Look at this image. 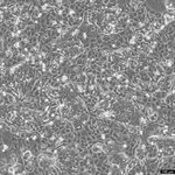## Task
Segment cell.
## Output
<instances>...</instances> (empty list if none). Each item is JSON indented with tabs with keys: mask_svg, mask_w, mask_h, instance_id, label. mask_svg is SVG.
<instances>
[{
	"mask_svg": "<svg viewBox=\"0 0 175 175\" xmlns=\"http://www.w3.org/2000/svg\"><path fill=\"white\" fill-rule=\"evenodd\" d=\"M137 75H138L140 82H151V79H149V77H148L146 71H139Z\"/></svg>",
	"mask_w": 175,
	"mask_h": 175,
	"instance_id": "5bb4252c",
	"label": "cell"
},
{
	"mask_svg": "<svg viewBox=\"0 0 175 175\" xmlns=\"http://www.w3.org/2000/svg\"><path fill=\"white\" fill-rule=\"evenodd\" d=\"M148 125H149V120H148V118H147L146 116H141V117H140V119H139V125H138V126L143 127V129L145 130Z\"/></svg>",
	"mask_w": 175,
	"mask_h": 175,
	"instance_id": "30bf717a",
	"label": "cell"
},
{
	"mask_svg": "<svg viewBox=\"0 0 175 175\" xmlns=\"http://www.w3.org/2000/svg\"><path fill=\"white\" fill-rule=\"evenodd\" d=\"M164 149H165V152L167 153V155H168V156H174V155H175V149H174V146L168 145V146H166Z\"/></svg>",
	"mask_w": 175,
	"mask_h": 175,
	"instance_id": "ffe728a7",
	"label": "cell"
},
{
	"mask_svg": "<svg viewBox=\"0 0 175 175\" xmlns=\"http://www.w3.org/2000/svg\"><path fill=\"white\" fill-rule=\"evenodd\" d=\"M164 4H165V6H166V8L167 9H174V1H173V0H166V1H164Z\"/></svg>",
	"mask_w": 175,
	"mask_h": 175,
	"instance_id": "4316f807",
	"label": "cell"
},
{
	"mask_svg": "<svg viewBox=\"0 0 175 175\" xmlns=\"http://www.w3.org/2000/svg\"><path fill=\"white\" fill-rule=\"evenodd\" d=\"M162 18H164V22H165V26H168L169 24L174 22V18H172V16L167 15L166 13H165V14L162 15Z\"/></svg>",
	"mask_w": 175,
	"mask_h": 175,
	"instance_id": "7402d4cb",
	"label": "cell"
},
{
	"mask_svg": "<svg viewBox=\"0 0 175 175\" xmlns=\"http://www.w3.org/2000/svg\"><path fill=\"white\" fill-rule=\"evenodd\" d=\"M71 122H73V126H74V131H75V132H81V131L84 130V125H83V122H82L79 119L74 118V119L71 120Z\"/></svg>",
	"mask_w": 175,
	"mask_h": 175,
	"instance_id": "5b68a950",
	"label": "cell"
},
{
	"mask_svg": "<svg viewBox=\"0 0 175 175\" xmlns=\"http://www.w3.org/2000/svg\"><path fill=\"white\" fill-rule=\"evenodd\" d=\"M69 82H70L69 75H68L67 73H63V74L60 76V83H61V85H65V84H68Z\"/></svg>",
	"mask_w": 175,
	"mask_h": 175,
	"instance_id": "2e32d148",
	"label": "cell"
},
{
	"mask_svg": "<svg viewBox=\"0 0 175 175\" xmlns=\"http://www.w3.org/2000/svg\"><path fill=\"white\" fill-rule=\"evenodd\" d=\"M166 14L169 15V16H172V18H174L175 16V11L174 9H167V13Z\"/></svg>",
	"mask_w": 175,
	"mask_h": 175,
	"instance_id": "f1b7e54d",
	"label": "cell"
},
{
	"mask_svg": "<svg viewBox=\"0 0 175 175\" xmlns=\"http://www.w3.org/2000/svg\"><path fill=\"white\" fill-rule=\"evenodd\" d=\"M156 99H160V100H164V98L167 96V92L166 91H161V90H158V91H155V92H153L152 94Z\"/></svg>",
	"mask_w": 175,
	"mask_h": 175,
	"instance_id": "9a60e30c",
	"label": "cell"
},
{
	"mask_svg": "<svg viewBox=\"0 0 175 175\" xmlns=\"http://www.w3.org/2000/svg\"><path fill=\"white\" fill-rule=\"evenodd\" d=\"M20 116H22L25 119H33V110L26 106L20 108Z\"/></svg>",
	"mask_w": 175,
	"mask_h": 175,
	"instance_id": "3957f363",
	"label": "cell"
},
{
	"mask_svg": "<svg viewBox=\"0 0 175 175\" xmlns=\"http://www.w3.org/2000/svg\"><path fill=\"white\" fill-rule=\"evenodd\" d=\"M97 108L103 109V110H109V109H110V102H109V100H106V99H103V100L98 102V104H97Z\"/></svg>",
	"mask_w": 175,
	"mask_h": 175,
	"instance_id": "8fae6325",
	"label": "cell"
},
{
	"mask_svg": "<svg viewBox=\"0 0 175 175\" xmlns=\"http://www.w3.org/2000/svg\"><path fill=\"white\" fill-rule=\"evenodd\" d=\"M15 27H16V29L19 30L20 33H24L28 26H27V24H26L25 21H19V22H18V24L15 25Z\"/></svg>",
	"mask_w": 175,
	"mask_h": 175,
	"instance_id": "e0dca14e",
	"label": "cell"
},
{
	"mask_svg": "<svg viewBox=\"0 0 175 175\" xmlns=\"http://www.w3.org/2000/svg\"><path fill=\"white\" fill-rule=\"evenodd\" d=\"M164 104L165 105H170L173 109H175V97H174V94H167V96L164 98Z\"/></svg>",
	"mask_w": 175,
	"mask_h": 175,
	"instance_id": "277c9868",
	"label": "cell"
},
{
	"mask_svg": "<svg viewBox=\"0 0 175 175\" xmlns=\"http://www.w3.org/2000/svg\"><path fill=\"white\" fill-rule=\"evenodd\" d=\"M164 137L162 135H158V134H151L148 138H147V143L148 144H156L158 141H159V140H161Z\"/></svg>",
	"mask_w": 175,
	"mask_h": 175,
	"instance_id": "9c48e42d",
	"label": "cell"
},
{
	"mask_svg": "<svg viewBox=\"0 0 175 175\" xmlns=\"http://www.w3.org/2000/svg\"><path fill=\"white\" fill-rule=\"evenodd\" d=\"M33 156H34V154H33V152H32V149H26L22 154H21V158H22V161L24 162H26V161H30L32 159H33Z\"/></svg>",
	"mask_w": 175,
	"mask_h": 175,
	"instance_id": "52a82bcc",
	"label": "cell"
},
{
	"mask_svg": "<svg viewBox=\"0 0 175 175\" xmlns=\"http://www.w3.org/2000/svg\"><path fill=\"white\" fill-rule=\"evenodd\" d=\"M86 86H96V75L95 74H88L86 75Z\"/></svg>",
	"mask_w": 175,
	"mask_h": 175,
	"instance_id": "ba28073f",
	"label": "cell"
},
{
	"mask_svg": "<svg viewBox=\"0 0 175 175\" xmlns=\"http://www.w3.org/2000/svg\"><path fill=\"white\" fill-rule=\"evenodd\" d=\"M86 79H88V77H86V74H85V73H81V74L78 75V82L86 84Z\"/></svg>",
	"mask_w": 175,
	"mask_h": 175,
	"instance_id": "83f0119b",
	"label": "cell"
},
{
	"mask_svg": "<svg viewBox=\"0 0 175 175\" xmlns=\"http://www.w3.org/2000/svg\"><path fill=\"white\" fill-rule=\"evenodd\" d=\"M158 90H159V88H158V84H156V83H153V82H149L148 91H149L151 94H153V92H155V91H158Z\"/></svg>",
	"mask_w": 175,
	"mask_h": 175,
	"instance_id": "cb8c5ba5",
	"label": "cell"
},
{
	"mask_svg": "<svg viewBox=\"0 0 175 175\" xmlns=\"http://www.w3.org/2000/svg\"><path fill=\"white\" fill-rule=\"evenodd\" d=\"M145 63H147V64L151 65V67H154L158 62H156V60H155L154 57H152V56H147L146 60H145Z\"/></svg>",
	"mask_w": 175,
	"mask_h": 175,
	"instance_id": "d4e9b609",
	"label": "cell"
},
{
	"mask_svg": "<svg viewBox=\"0 0 175 175\" xmlns=\"http://www.w3.org/2000/svg\"><path fill=\"white\" fill-rule=\"evenodd\" d=\"M126 131L130 133V134H137V131H138V125H134L133 122L131 121L130 124L126 125Z\"/></svg>",
	"mask_w": 175,
	"mask_h": 175,
	"instance_id": "7c38bea8",
	"label": "cell"
},
{
	"mask_svg": "<svg viewBox=\"0 0 175 175\" xmlns=\"http://www.w3.org/2000/svg\"><path fill=\"white\" fill-rule=\"evenodd\" d=\"M51 54H52V60H54L55 63H57V64L61 65V67H64V65H65L67 59H65L62 54H59V52H51Z\"/></svg>",
	"mask_w": 175,
	"mask_h": 175,
	"instance_id": "6da1fadb",
	"label": "cell"
},
{
	"mask_svg": "<svg viewBox=\"0 0 175 175\" xmlns=\"http://www.w3.org/2000/svg\"><path fill=\"white\" fill-rule=\"evenodd\" d=\"M118 61H119V59H118V57H116V56L112 54V52H109V54H108V57H106V62H108L110 65L118 63Z\"/></svg>",
	"mask_w": 175,
	"mask_h": 175,
	"instance_id": "4fadbf2b",
	"label": "cell"
},
{
	"mask_svg": "<svg viewBox=\"0 0 175 175\" xmlns=\"http://www.w3.org/2000/svg\"><path fill=\"white\" fill-rule=\"evenodd\" d=\"M110 174H122V172H121V169L119 168L118 165H111Z\"/></svg>",
	"mask_w": 175,
	"mask_h": 175,
	"instance_id": "44dd1931",
	"label": "cell"
},
{
	"mask_svg": "<svg viewBox=\"0 0 175 175\" xmlns=\"http://www.w3.org/2000/svg\"><path fill=\"white\" fill-rule=\"evenodd\" d=\"M32 18V15L29 14V13H21V15L19 16V19H20V21H25V22H27L29 19Z\"/></svg>",
	"mask_w": 175,
	"mask_h": 175,
	"instance_id": "484cf974",
	"label": "cell"
},
{
	"mask_svg": "<svg viewBox=\"0 0 175 175\" xmlns=\"http://www.w3.org/2000/svg\"><path fill=\"white\" fill-rule=\"evenodd\" d=\"M119 1H113V0H109L106 4V9H116L118 6Z\"/></svg>",
	"mask_w": 175,
	"mask_h": 175,
	"instance_id": "d6986e66",
	"label": "cell"
},
{
	"mask_svg": "<svg viewBox=\"0 0 175 175\" xmlns=\"http://www.w3.org/2000/svg\"><path fill=\"white\" fill-rule=\"evenodd\" d=\"M137 162H138V160L135 159V158H131V159L127 161V164H126V168H125V170H124V173H122V174H129V173L133 169V167L135 166Z\"/></svg>",
	"mask_w": 175,
	"mask_h": 175,
	"instance_id": "8992f818",
	"label": "cell"
},
{
	"mask_svg": "<svg viewBox=\"0 0 175 175\" xmlns=\"http://www.w3.org/2000/svg\"><path fill=\"white\" fill-rule=\"evenodd\" d=\"M30 15H32L33 20H40V19H42V16H43V12L36 4H35V7H34L33 12L30 13Z\"/></svg>",
	"mask_w": 175,
	"mask_h": 175,
	"instance_id": "7a4b0ae2",
	"label": "cell"
},
{
	"mask_svg": "<svg viewBox=\"0 0 175 175\" xmlns=\"http://www.w3.org/2000/svg\"><path fill=\"white\" fill-rule=\"evenodd\" d=\"M159 117H160V113L158 112V111H154V112H153L149 117H147V118H148L149 122H153V124H154V122H155L158 119H159Z\"/></svg>",
	"mask_w": 175,
	"mask_h": 175,
	"instance_id": "ac0fdd59",
	"label": "cell"
},
{
	"mask_svg": "<svg viewBox=\"0 0 175 175\" xmlns=\"http://www.w3.org/2000/svg\"><path fill=\"white\" fill-rule=\"evenodd\" d=\"M116 97H117V95L113 91H108V92L104 94V99H106V100H111V99H113Z\"/></svg>",
	"mask_w": 175,
	"mask_h": 175,
	"instance_id": "603a6c76",
	"label": "cell"
}]
</instances>
